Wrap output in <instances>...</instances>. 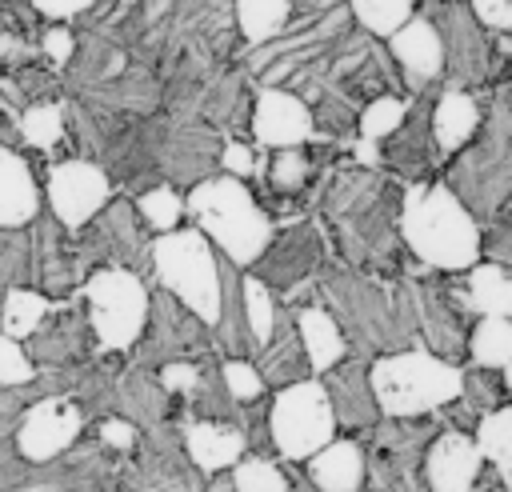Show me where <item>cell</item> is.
Segmentation results:
<instances>
[{
  "instance_id": "83f0119b",
  "label": "cell",
  "mask_w": 512,
  "mask_h": 492,
  "mask_svg": "<svg viewBox=\"0 0 512 492\" xmlns=\"http://www.w3.org/2000/svg\"><path fill=\"white\" fill-rule=\"evenodd\" d=\"M368 476V456L356 440H332L308 460V480L316 492H360Z\"/></svg>"
},
{
  "instance_id": "484cf974",
  "label": "cell",
  "mask_w": 512,
  "mask_h": 492,
  "mask_svg": "<svg viewBox=\"0 0 512 492\" xmlns=\"http://www.w3.org/2000/svg\"><path fill=\"white\" fill-rule=\"evenodd\" d=\"M180 440L188 448V460L200 472H220L228 464H240L248 448V436L236 424H212V420H188Z\"/></svg>"
},
{
  "instance_id": "60d3db41",
  "label": "cell",
  "mask_w": 512,
  "mask_h": 492,
  "mask_svg": "<svg viewBox=\"0 0 512 492\" xmlns=\"http://www.w3.org/2000/svg\"><path fill=\"white\" fill-rule=\"evenodd\" d=\"M20 136L32 148H56L64 136V108L60 104H28L20 112Z\"/></svg>"
},
{
  "instance_id": "11a10c76",
  "label": "cell",
  "mask_w": 512,
  "mask_h": 492,
  "mask_svg": "<svg viewBox=\"0 0 512 492\" xmlns=\"http://www.w3.org/2000/svg\"><path fill=\"white\" fill-rule=\"evenodd\" d=\"M488 256H496V264H508L512 268V228L500 224L492 236H488Z\"/></svg>"
},
{
  "instance_id": "f907efd6",
  "label": "cell",
  "mask_w": 512,
  "mask_h": 492,
  "mask_svg": "<svg viewBox=\"0 0 512 492\" xmlns=\"http://www.w3.org/2000/svg\"><path fill=\"white\" fill-rule=\"evenodd\" d=\"M220 164H224V176H252V172H260V160L252 156V148L248 144H236V140H228L224 144V156H220Z\"/></svg>"
},
{
  "instance_id": "d6986e66",
  "label": "cell",
  "mask_w": 512,
  "mask_h": 492,
  "mask_svg": "<svg viewBox=\"0 0 512 492\" xmlns=\"http://www.w3.org/2000/svg\"><path fill=\"white\" fill-rule=\"evenodd\" d=\"M392 60L400 64L404 84H408L416 96H424V88H428V84L448 68L440 28H436L424 12H416V16H412L396 36H392Z\"/></svg>"
},
{
  "instance_id": "836d02e7",
  "label": "cell",
  "mask_w": 512,
  "mask_h": 492,
  "mask_svg": "<svg viewBox=\"0 0 512 492\" xmlns=\"http://www.w3.org/2000/svg\"><path fill=\"white\" fill-rule=\"evenodd\" d=\"M292 12H296L292 0H240L236 4V24L252 44H268L284 32Z\"/></svg>"
},
{
  "instance_id": "52a82bcc",
  "label": "cell",
  "mask_w": 512,
  "mask_h": 492,
  "mask_svg": "<svg viewBox=\"0 0 512 492\" xmlns=\"http://www.w3.org/2000/svg\"><path fill=\"white\" fill-rule=\"evenodd\" d=\"M84 304L96 328V344L108 352H124L148 332L152 296L144 280L128 268H96L84 280Z\"/></svg>"
},
{
  "instance_id": "74e56055",
  "label": "cell",
  "mask_w": 512,
  "mask_h": 492,
  "mask_svg": "<svg viewBox=\"0 0 512 492\" xmlns=\"http://www.w3.org/2000/svg\"><path fill=\"white\" fill-rule=\"evenodd\" d=\"M348 12L360 20V28L368 36H388V40L416 16V8L408 0H352Z\"/></svg>"
},
{
  "instance_id": "bcb514c9",
  "label": "cell",
  "mask_w": 512,
  "mask_h": 492,
  "mask_svg": "<svg viewBox=\"0 0 512 492\" xmlns=\"http://www.w3.org/2000/svg\"><path fill=\"white\" fill-rule=\"evenodd\" d=\"M304 180H308V156L300 148L276 152V160H272V188L276 192H296V188H304Z\"/></svg>"
},
{
  "instance_id": "30bf717a",
  "label": "cell",
  "mask_w": 512,
  "mask_h": 492,
  "mask_svg": "<svg viewBox=\"0 0 512 492\" xmlns=\"http://www.w3.org/2000/svg\"><path fill=\"white\" fill-rule=\"evenodd\" d=\"M208 344H212V332L188 304H180L168 288L152 292L148 336L136 352V368H152V364L164 368V364H176V360H192V356H204Z\"/></svg>"
},
{
  "instance_id": "ffe728a7",
  "label": "cell",
  "mask_w": 512,
  "mask_h": 492,
  "mask_svg": "<svg viewBox=\"0 0 512 492\" xmlns=\"http://www.w3.org/2000/svg\"><path fill=\"white\" fill-rule=\"evenodd\" d=\"M480 464H484V452L476 436L448 428L432 440L424 456V480L432 492H472L480 480Z\"/></svg>"
},
{
  "instance_id": "e0dca14e",
  "label": "cell",
  "mask_w": 512,
  "mask_h": 492,
  "mask_svg": "<svg viewBox=\"0 0 512 492\" xmlns=\"http://www.w3.org/2000/svg\"><path fill=\"white\" fill-rule=\"evenodd\" d=\"M252 136L268 148H300L304 140L316 136V120L308 104L296 92L284 88H260L256 92V112H252Z\"/></svg>"
},
{
  "instance_id": "f546056e",
  "label": "cell",
  "mask_w": 512,
  "mask_h": 492,
  "mask_svg": "<svg viewBox=\"0 0 512 492\" xmlns=\"http://www.w3.org/2000/svg\"><path fill=\"white\" fill-rule=\"evenodd\" d=\"M476 124H480V108L476 100L464 92V88H444L432 104V132H436V144L440 152H460L472 136H476Z\"/></svg>"
},
{
  "instance_id": "6da1fadb",
  "label": "cell",
  "mask_w": 512,
  "mask_h": 492,
  "mask_svg": "<svg viewBox=\"0 0 512 492\" xmlns=\"http://www.w3.org/2000/svg\"><path fill=\"white\" fill-rule=\"evenodd\" d=\"M320 292L328 300V308L336 312V324H344V332L352 336V344L364 352H408L404 344L416 340L420 332V308H416V284H400L396 292H384L380 284L344 272V268H328L320 280Z\"/></svg>"
},
{
  "instance_id": "d590c367",
  "label": "cell",
  "mask_w": 512,
  "mask_h": 492,
  "mask_svg": "<svg viewBox=\"0 0 512 492\" xmlns=\"http://www.w3.org/2000/svg\"><path fill=\"white\" fill-rule=\"evenodd\" d=\"M48 296L36 288H8L4 296V336L12 340H32L36 328L48 320Z\"/></svg>"
},
{
  "instance_id": "f35d334b",
  "label": "cell",
  "mask_w": 512,
  "mask_h": 492,
  "mask_svg": "<svg viewBox=\"0 0 512 492\" xmlns=\"http://www.w3.org/2000/svg\"><path fill=\"white\" fill-rule=\"evenodd\" d=\"M4 280L8 288H24L36 280V232L8 228L4 232Z\"/></svg>"
},
{
  "instance_id": "ab89813d",
  "label": "cell",
  "mask_w": 512,
  "mask_h": 492,
  "mask_svg": "<svg viewBox=\"0 0 512 492\" xmlns=\"http://www.w3.org/2000/svg\"><path fill=\"white\" fill-rule=\"evenodd\" d=\"M244 308H248V324H252V336H256V352L272 340L276 332V300H272V288L260 280V276H244Z\"/></svg>"
},
{
  "instance_id": "277c9868",
  "label": "cell",
  "mask_w": 512,
  "mask_h": 492,
  "mask_svg": "<svg viewBox=\"0 0 512 492\" xmlns=\"http://www.w3.org/2000/svg\"><path fill=\"white\" fill-rule=\"evenodd\" d=\"M188 216L196 228L236 264H256L272 248V216L252 200L244 180L236 176H212L188 192Z\"/></svg>"
},
{
  "instance_id": "5bb4252c",
  "label": "cell",
  "mask_w": 512,
  "mask_h": 492,
  "mask_svg": "<svg viewBox=\"0 0 512 492\" xmlns=\"http://www.w3.org/2000/svg\"><path fill=\"white\" fill-rule=\"evenodd\" d=\"M424 16L444 36V56H448L452 88L480 84L488 76V44H484V32H480L484 24L476 20L472 4H428Z\"/></svg>"
},
{
  "instance_id": "6f0895ef",
  "label": "cell",
  "mask_w": 512,
  "mask_h": 492,
  "mask_svg": "<svg viewBox=\"0 0 512 492\" xmlns=\"http://www.w3.org/2000/svg\"><path fill=\"white\" fill-rule=\"evenodd\" d=\"M504 384H508V396H512V364L504 368Z\"/></svg>"
},
{
  "instance_id": "c3c4849f",
  "label": "cell",
  "mask_w": 512,
  "mask_h": 492,
  "mask_svg": "<svg viewBox=\"0 0 512 492\" xmlns=\"http://www.w3.org/2000/svg\"><path fill=\"white\" fill-rule=\"evenodd\" d=\"M40 52L52 60V64H72L76 60V36H72V28H64V24H56V28H44V40H40Z\"/></svg>"
},
{
  "instance_id": "9f6ffc18",
  "label": "cell",
  "mask_w": 512,
  "mask_h": 492,
  "mask_svg": "<svg viewBox=\"0 0 512 492\" xmlns=\"http://www.w3.org/2000/svg\"><path fill=\"white\" fill-rule=\"evenodd\" d=\"M352 156L364 164V168H376L380 160H384V152H380V144H372V140H356L352 144Z\"/></svg>"
},
{
  "instance_id": "7bdbcfd3",
  "label": "cell",
  "mask_w": 512,
  "mask_h": 492,
  "mask_svg": "<svg viewBox=\"0 0 512 492\" xmlns=\"http://www.w3.org/2000/svg\"><path fill=\"white\" fill-rule=\"evenodd\" d=\"M140 216H144V224L148 228H156L160 236L164 232H176V224H180V216L188 212V204L168 188V184H156V188H148L144 196H140Z\"/></svg>"
},
{
  "instance_id": "f1b7e54d",
  "label": "cell",
  "mask_w": 512,
  "mask_h": 492,
  "mask_svg": "<svg viewBox=\"0 0 512 492\" xmlns=\"http://www.w3.org/2000/svg\"><path fill=\"white\" fill-rule=\"evenodd\" d=\"M116 408H120L124 420H132L136 428H160L164 416H168V388H164L160 372H156V376H152L148 368L120 372Z\"/></svg>"
},
{
  "instance_id": "e575fe53",
  "label": "cell",
  "mask_w": 512,
  "mask_h": 492,
  "mask_svg": "<svg viewBox=\"0 0 512 492\" xmlns=\"http://www.w3.org/2000/svg\"><path fill=\"white\" fill-rule=\"evenodd\" d=\"M476 444H480L484 460H492L500 484L512 488V404H508V408H496L492 416L480 420Z\"/></svg>"
},
{
  "instance_id": "816d5d0a",
  "label": "cell",
  "mask_w": 512,
  "mask_h": 492,
  "mask_svg": "<svg viewBox=\"0 0 512 492\" xmlns=\"http://www.w3.org/2000/svg\"><path fill=\"white\" fill-rule=\"evenodd\" d=\"M476 20L492 32H512V0H476L472 4Z\"/></svg>"
},
{
  "instance_id": "f6af8a7d",
  "label": "cell",
  "mask_w": 512,
  "mask_h": 492,
  "mask_svg": "<svg viewBox=\"0 0 512 492\" xmlns=\"http://www.w3.org/2000/svg\"><path fill=\"white\" fill-rule=\"evenodd\" d=\"M36 380V368H32V356L20 348V340L4 336L0 340V388H24Z\"/></svg>"
},
{
  "instance_id": "9c48e42d",
  "label": "cell",
  "mask_w": 512,
  "mask_h": 492,
  "mask_svg": "<svg viewBox=\"0 0 512 492\" xmlns=\"http://www.w3.org/2000/svg\"><path fill=\"white\" fill-rule=\"evenodd\" d=\"M448 188L468 204L476 220H492L512 196V136L484 128L480 144L452 164Z\"/></svg>"
},
{
  "instance_id": "5b68a950",
  "label": "cell",
  "mask_w": 512,
  "mask_h": 492,
  "mask_svg": "<svg viewBox=\"0 0 512 492\" xmlns=\"http://www.w3.org/2000/svg\"><path fill=\"white\" fill-rule=\"evenodd\" d=\"M372 388L384 416L408 420V416H424L444 404H456L464 396V372L444 356L408 348V352L380 356L372 364Z\"/></svg>"
},
{
  "instance_id": "7a4b0ae2",
  "label": "cell",
  "mask_w": 512,
  "mask_h": 492,
  "mask_svg": "<svg viewBox=\"0 0 512 492\" xmlns=\"http://www.w3.org/2000/svg\"><path fill=\"white\" fill-rule=\"evenodd\" d=\"M400 236L440 272H464L480 260V224L448 184H412L404 192Z\"/></svg>"
},
{
  "instance_id": "ac0fdd59",
  "label": "cell",
  "mask_w": 512,
  "mask_h": 492,
  "mask_svg": "<svg viewBox=\"0 0 512 492\" xmlns=\"http://www.w3.org/2000/svg\"><path fill=\"white\" fill-rule=\"evenodd\" d=\"M96 340V328L80 304H60V312H48V320L28 340V356L48 368H76V360L88 356Z\"/></svg>"
},
{
  "instance_id": "d4e9b609",
  "label": "cell",
  "mask_w": 512,
  "mask_h": 492,
  "mask_svg": "<svg viewBox=\"0 0 512 492\" xmlns=\"http://www.w3.org/2000/svg\"><path fill=\"white\" fill-rule=\"evenodd\" d=\"M40 216V188L36 176L28 168V160L16 148L0 152V224L8 228H24Z\"/></svg>"
},
{
  "instance_id": "7c38bea8",
  "label": "cell",
  "mask_w": 512,
  "mask_h": 492,
  "mask_svg": "<svg viewBox=\"0 0 512 492\" xmlns=\"http://www.w3.org/2000/svg\"><path fill=\"white\" fill-rule=\"evenodd\" d=\"M108 196H112V180L104 164L64 160V164H52L48 172V204L68 232H80L92 216H100L108 208Z\"/></svg>"
},
{
  "instance_id": "db71d44e",
  "label": "cell",
  "mask_w": 512,
  "mask_h": 492,
  "mask_svg": "<svg viewBox=\"0 0 512 492\" xmlns=\"http://www.w3.org/2000/svg\"><path fill=\"white\" fill-rule=\"evenodd\" d=\"M32 8H36L40 16H48V20H72V16L92 12V4H88V0H36Z\"/></svg>"
},
{
  "instance_id": "4dcf8cb0",
  "label": "cell",
  "mask_w": 512,
  "mask_h": 492,
  "mask_svg": "<svg viewBox=\"0 0 512 492\" xmlns=\"http://www.w3.org/2000/svg\"><path fill=\"white\" fill-rule=\"evenodd\" d=\"M296 324H300L312 372H332L336 364H344V332L332 312H324L320 304H308L296 312Z\"/></svg>"
},
{
  "instance_id": "603a6c76",
  "label": "cell",
  "mask_w": 512,
  "mask_h": 492,
  "mask_svg": "<svg viewBox=\"0 0 512 492\" xmlns=\"http://www.w3.org/2000/svg\"><path fill=\"white\" fill-rule=\"evenodd\" d=\"M256 368H260L264 384H280V388H292V384H300V380L312 372V360H308L300 324L288 316V308L280 312L272 340L256 352Z\"/></svg>"
},
{
  "instance_id": "2e32d148",
  "label": "cell",
  "mask_w": 512,
  "mask_h": 492,
  "mask_svg": "<svg viewBox=\"0 0 512 492\" xmlns=\"http://www.w3.org/2000/svg\"><path fill=\"white\" fill-rule=\"evenodd\" d=\"M224 156V144L216 140V132L208 124H176V128H164V144H160V168L168 180L176 184H204L212 180V164H220Z\"/></svg>"
},
{
  "instance_id": "ee69618b",
  "label": "cell",
  "mask_w": 512,
  "mask_h": 492,
  "mask_svg": "<svg viewBox=\"0 0 512 492\" xmlns=\"http://www.w3.org/2000/svg\"><path fill=\"white\" fill-rule=\"evenodd\" d=\"M232 480H236V492H292L288 476L272 460H264V456L240 460L236 472H232Z\"/></svg>"
},
{
  "instance_id": "3957f363",
  "label": "cell",
  "mask_w": 512,
  "mask_h": 492,
  "mask_svg": "<svg viewBox=\"0 0 512 492\" xmlns=\"http://www.w3.org/2000/svg\"><path fill=\"white\" fill-rule=\"evenodd\" d=\"M328 212L336 220L340 244L356 264H388L396 252V228L404 216V196L372 172H348L328 192Z\"/></svg>"
},
{
  "instance_id": "d6a6232c",
  "label": "cell",
  "mask_w": 512,
  "mask_h": 492,
  "mask_svg": "<svg viewBox=\"0 0 512 492\" xmlns=\"http://www.w3.org/2000/svg\"><path fill=\"white\" fill-rule=\"evenodd\" d=\"M504 392H508L504 376H496V368H480L476 364L472 372H464V396H460V408H456V424L480 428V420L500 408Z\"/></svg>"
},
{
  "instance_id": "8992f818",
  "label": "cell",
  "mask_w": 512,
  "mask_h": 492,
  "mask_svg": "<svg viewBox=\"0 0 512 492\" xmlns=\"http://www.w3.org/2000/svg\"><path fill=\"white\" fill-rule=\"evenodd\" d=\"M152 272L156 280L180 300L188 304L208 328H216L220 320V256L212 252L208 236L200 228H176L152 240Z\"/></svg>"
},
{
  "instance_id": "4fadbf2b",
  "label": "cell",
  "mask_w": 512,
  "mask_h": 492,
  "mask_svg": "<svg viewBox=\"0 0 512 492\" xmlns=\"http://www.w3.org/2000/svg\"><path fill=\"white\" fill-rule=\"evenodd\" d=\"M80 428H84V408L76 400L44 396V400H36L24 412L12 444H16L20 460H28V464H52L56 456H64L76 444Z\"/></svg>"
},
{
  "instance_id": "681fc988",
  "label": "cell",
  "mask_w": 512,
  "mask_h": 492,
  "mask_svg": "<svg viewBox=\"0 0 512 492\" xmlns=\"http://www.w3.org/2000/svg\"><path fill=\"white\" fill-rule=\"evenodd\" d=\"M200 376H204V372H200L192 360H176V364H164V368H160L164 388H168V392H184V396H192V392H196Z\"/></svg>"
},
{
  "instance_id": "8d00e7d4",
  "label": "cell",
  "mask_w": 512,
  "mask_h": 492,
  "mask_svg": "<svg viewBox=\"0 0 512 492\" xmlns=\"http://www.w3.org/2000/svg\"><path fill=\"white\" fill-rule=\"evenodd\" d=\"M468 352L480 368H508L512 364V320H504V316L476 320Z\"/></svg>"
},
{
  "instance_id": "7dc6e473",
  "label": "cell",
  "mask_w": 512,
  "mask_h": 492,
  "mask_svg": "<svg viewBox=\"0 0 512 492\" xmlns=\"http://www.w3.org/2000/svg\"><path fill=\"white\" fill-rule=\"evenodd\" d=\"M224 380H228V392H232L240 404H252V400H260V392H264L260 368L248 364V360H224Z\"/></svg>"
},
{
  "instance_id": "44dd1931",
  "label": "cell",
  "mask_w": 512,
  "mask_h": 492,
  "mask_svg": "<svg viewBox=\"0 0 512 492\" xmlns=\"http://www.w3.org/2000/svg\"><path fill=\"white\" fill-rule=\"evenodd\" d=\"M328 400L336 408V420L344 428H376L380 420V400L372 388V368L364 364V356H352L344 364H336L324 380Z\"/></svg>"
},
{
  "instance_id": "ba28073f",
  "label": "cell",
  "mask_w": 512,
  "mask_h": 492,
  "mask_svg": "<svg viewBox=\"0 0 512 492\" xmlns=\"http://www.w3.org/2000/svg\"><path fill=\"white\" fill-rule=\"evenodd\" d=\"M336 408L328 400V388L316 380H300L292 388H280L268 408V436L284 460H312L336 440Z\"/></svg>"
},
{
  "instance_id": "8fae6325",
  "label": "cell",
  "mask_w": 512,
  "mask_h": 492,
  "mask_svg": "<svg viewBox=\"0 0 512 492\" xmlns=\"http://www.w3.org/2000/svg\"><path fill=\"white\" fill-rule=\"evenodd\" d=\"M140 208H132L128 200H112L100 216H96V224L80 236V264H84V272L92 268V260H116L112 268H128V272H144V268H152V248L156 244H148L144 240V232H140ZM92 276V272H88Z\"/></svg>"
},
{
  "instance_id": "f5cc1de1",
  "label": "cell",
  "mask_w": 512,
  "mask_h": 492,
  "mask_svg": "<svg viewBox=\"0 0 512 492\" xmlns=\"http://www.w3.org/2000/svg\"><path fill=\"white\" fill-rule=\"evenodd\" d=\"M100 440L108 448H116V452H128L136 444V424L132 420H104L100 424Z\"/></svg>"
},
{
  "instance_id": "b9f144b4",
  "label": "cell",
  "mask_w": 512,
  "mask_h": 492,
  "mask_svg": "<svg viewBox=\"0 0 512 492\" xmlns=\"http://www.w3.org/2000/svg\"><path fill=\"white\" fill-rule=\"evenodd\" d=\"M404 120H408L404 100H396V96H376V100L360 112V140H372V144L392 140Z\"/></svg>"
},
{
  "instance_id": "9a60e30c",
  "label": "cell",
  "mask_w": 512,
  "mask_h": 492,
  "mask_svg": "<svg viewBox=\"0 0 512 492\" xmlns=\"http://www.w3.org/2000/svg\"><path fill=\"white\" fill-rule=\"evenodd\" d=\"M416 308H420V336L444 360H456L472 344V332H468V312H472L468 288L456 292V288H444L436 280H420L416 284Z\"/></svg>"
},
{
  "instance_id": "4316f807",
  "label": "cell",
  "mask_w": 512,
  "mask_h": 492,
  "mask_svg": "<svg viewBox=\"0 0 512 492\" xmlns=\"http://www.w3.org/2000/svg\"><path fill=\"white\" fill-rule=\"evenodd\" d=\"M220 284H224V296H220L216 344L224 352H232V360H240V356L256 352V336H252L248 308H244V276L236 272V264L228 256H220Z\"/></svg>"
},
{
  "instance_id": "1f68e13d",
  "label": "cell",
  "mask_w": 512,
  "mask_h": 492,
  "mask_svg": "<svg viewBox=\"0 0 512 492\" xmlns=\"http://www.w3.org/2000/svg\"><path fill=\"white\" fill-rule=\"evenodd\" d=\"M468 300H472V312L480 316H504L512 320V268L488 260V264H476L468 272Z\"/></svg>"
},
{
  "instance_id": "7402d4cb",
  "label": "cell",
  "mask_w": 512,
  "mask_h": 492,
  "mask_svg": "<svg viewBox=\"0 0 512 492\" xmlns=\"http://www.w3.org/2000/svg\"><path fill=\"white\" fill-rule=\"evenodd\" d=\"M316 260H320V236H316V228L296 224L280 240H272V248L256 260V272L252 276H260L264 284H280L288 292V288H296V284L308 280V272L316 268Z\"/></svg>"
},
{
  "instance_id": "cb8c5ba5",
  "label": "cell",
  "mask_w": 512,
  "mask_h": 492,
  "mask_svg": "<svg viewBox=\"0 0 512 492\" xmlns=\"http://www.w3.org/2000/svg\"><path fill=\"white\" fill-rule=\"evenodd\" d=\"M432 152H440L436 132H432V108L424 104V96H416V104L408 108V120L400 124V132L388 140V164L404 176H424L432 164Z\"/></svg>"
}]
</instances>
